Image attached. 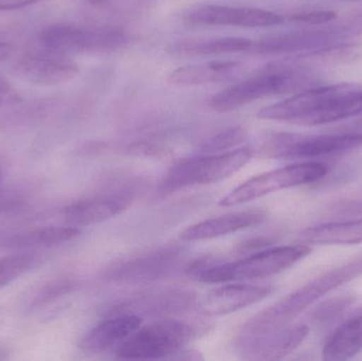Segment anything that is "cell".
I'll use <instances>...</instances> for the list:
<instances>
[{
	"label": "cell",
	"instance_id": "1",
	"mask_svg": "<svg viewBox=\"0 0 362 361\" xmlns=\"http://www.w3.org/2000/svg\"><path fill=\"white\" fill-rule=\"evenodd\" d=\"M361 275L362 256L322 273L276 304L250 318L240 329L238 339L249 338L291 324L295 318L325 295Z\"/></svg>",
	"mask_w": 362,
	"mask_h": 361
},
{
	"label": "cell",
	"instance_id": "2",
	"mask_svg": "<svg viewBox=\"0 0 362 361\" xmlns=\"http://www.w3.org/2000/svg\"><path fill=\"white\" fill-rule=\"evenodd\" d=\"M310 252L312 249L308 245L300 244L268 248L234 262L204 258L194 263L189 273L198 281L210 284L261 279L286 271L310 256Z\"/></svg>",
	"mask_w": 362,
	"mask_h": 361
},
{
	"label": "cell",
	"instance_id": "3",
	"mask_svg": "<svg viewBox=\"0 0 362 361\" xmlns=\"http://www.w3.org/2000/svg\"><path fill=\"white\" fill-rule=\"evenodd\" d=\"M129 40V35L120 28L54 23L36 34L29 50L69 57L115 52L124 48Z\"/></svg>",
	"mask_w": 362,
	"mask_h": 361
},
{
	"label": "cell",
	"instance_id": "4",
	"mask_svg": "<svg viewBox=\"0 0 362 361\" xmlns=\"http://www.w3.org/2000/svg\"><path fill=\"white\" fill-rule=\"evenodd\" d=\"M362 146V122L327 134L301 135L274 133L264 141L262 150L269 158L308 160L352 152Z\"/></svg>",
	"mask_w": 362,
	"mask_h": 361
},
{
	"label": "cell",
	"instance_id": "5",
	"mask_svg": "<svg viewBox=\"0 0 362 361\" xmlns=\"http://www.w3.org/2000/svg\"><path fill=\"white\" fill-rule=\"evenodd\" d=\"M310 80L302 68H272L219 91L209 100V106L217 112H233L257 100L297 90Z\"/></svg>",
	"mask_w": 362,
	"mask_h": 361
},
{
	"label": "cell",
	"instance_id": "6",
	"mask_svg": "<svg viewBox=\"0 0 362 361\" xmlns=\"http://www.w3.org/2000/svg\"><path fill=\"white\" fill-rule=\"evenodd\" d=\"M199 334V326L178 319H161L140 326L117 348L120 360H165L182 351Z\"/></svg>",
	"mask_w": 362,
	"mask_h": 361
},
{
	"label": "cell",
	"instance_id": "7",
	"mask_svg": "<svg viewBox=\"0 0 362 361\" xmlns=\"http://www.w3.org/2000/svg\"><path fill=\"white\" fill-rule=\"evenodd\" d=\"M252 156V148H240L182 159L168 172L161 182V189L165 192H173L189 187L221 182L238 173Z\"/></svg>",
	"mask_w": 362,
	"mask_h": 361
},
{
	"label": "cell",
	"instance_id": "8",
	"mask_svg": "<svg viewBox=\"0 0 362 361\" xmlns=\"http://www.w3.org/2000/svg\"><path fill=\"white\" fill-rule=\"evenodd\" d=\"M327 173L329 167L319 161H305L281 167L255 176L236 187L219 201V205L223 207L242 205L284 189L314 184L325 177Z\"/></svg>",
	"mask_w": 362,
	"mask_h": 361
},
{
	"label": "cell",
	"instance_id": "9",
	"mask_svg": "<svg viewBox=\"0 0 362 361\" xmlns=\"http://www.w3.org/2000/svg\"><path fill=\"white\" fill-rule=\"evenodd\" d=\"M357 86L358 85L342 83L312 87L261 108L257 112V118L308 126L312 119L322 112L332 100Z\"/></svg>",
	"mask_w": 362,
	"mask_h": 361
},
{
	"label": "cell",
	"instance_id": "10",
	"mask_svg": "<svg viewBox=\"0 0 362 361\" xmlns=\"http://www.w3.org/2000/svg\"><path fill=\"white\" fill-rule=\"evenodd\" d=\"M346 29L327 27L297 30L252 40L248 53L255 55H282L314 53L337 46L346 37Z\"/></svg>",
	"mask_w": 362,
	"mask_h": 361
},
{
	"label": "cell",
	"instance_id": "11",
	"mask_svg": "<svg viewBox=\"0 0 362 361\" xmlns=\"http://www.w3.org/2000/svg\"><path fill=\"white\" fill-rule=\"evenodd\" d=\"M185 19L191 25L242 28L272 27L284 23L282 15L272 11L221 4L196 6L185 14Z\"/></svg>",
	"mask_w": 362,
	"mask_h": 361
},
{
	"label": "cell",
	"instance_id": "12",
	"mask_svg": "<svg viewBox=\"0 0 362 361\" xmlns=\"http://www.w3.org/2000/svg\"><path fill=\"white\" fill-rule=\"evenodd\" d=\"M310 333L306 324H287L283 328L238 339V352L250 360H278L286 357L301 345Z\"/></svg>",
	"mask_w": 362,
	"mask_h": 361
},
{
	"label": "cell",
	"instance_id": "13",
	"mask_svg": "<svg viewBox=\"0 0 362 361\" xmlns=\"http://www.w3.org/2000/svg\"><path fill=\"white\" fill-rule=\"evenodd\" d=\"M16 76L36 85L65 84L80 73V68L70 57L28 51L14 66Z\"/></svg>",
	"mask_w": 362,
	"mask_h": 361
},
{
	"label": "cell",
	"instance_id": "14",
	"mask_svg": "<svg viewBox=\"0 0 362 361\" xmlns=\"http://www.w3.org/2000/svg\"><path fill=\"white\" fill-rule=\"evenodd\" d=\"M181 250L165 248L129 261L112 271V278L123 283H148L169 275L180 263Z\"/></svg>",
	"mask_w": 362,
	"mask_h": 361
},
{
	"label": "cell",
	"instance_id": "15",
	"mask_svg": "<svg viewBox=\"0 0 362 361\" xmlns=\"http://www.w3.org/2000/svg\"><path fill=\"white\" fill-rule=\"evenodd\" d=\"M272 292V286L227 284L212 290L202 303L206 316H225L246 309Z\"/></svg>",
	"mask_w": 362,
	"mask_h": 361
},
{
	"label": "cell",
	"instance_id": "16",
	"mask_svg": "<svg viewBox=\"0 0 362 361\" xmlns=\"http://www.w3.org/2000/svg\"><path fill=\"white\" fill-rule=\"evenodd\" d=\"M142 320L134 314H115L89 331L80 343L86 353H102L112 348H118L141 326Z\"/></svg>",
	"mask_w": 362,
	"mask_h": 361
},
{
	"label": "cell",
	"instance_id": "17",
	"mask_svg": "<svg viewBox=\"0 0 362 361\" xmlns=\"http://www.w3.org/2000/svg\"><path fill=\"white\" fill-rule=\"evenodd\" d=\"M265 220V212L257 211V210L225 214L217 218H209L189 227L181 233L180 239L187 242L216 239L223 235L257 226Z\"/></svg>",
	"mask_w": 362,
	"mask_h": 361
},
{
	"label": "cell",
	"instance_id": "18",
	"mask_svg": "<svg viewBox=\"0 0 362 361\" xmlns=\"http://www.w3.org/2000/svg\"><path fill=\"white\" fill-rule=\"evenodd\" d=\"M129 203L124 195L98 197L76 201L64 209L63 216L69 226L85 227L101 224L120 214Z\"/></svg>",
	"mask_w": 362,
	"mask_h": 361
},
{
	"label": "cell",
	"instance_id": "19",
	"mask_svg": "<svg viewBox=\"0 0 362 361\" xmlns=\"http://www.w3.org/2000/svg\"><path fill=\"white\" fill-rule=\"evenodd\" d=\"M242 69L243 64L238 61L189 64L173 70L168 76V81L178 86H202L232 80Z\"/></svg>",
	"mask_w": 362,
	"mask_h": 361
},
{
	"label": "cell",
	"instance_id": "20",
	"mask_svg": "<svg viewBox=\"0 0 362 361\" xmlns=\"http://www.w3.org/2000/svg\"><path fill=\"white\" fill-rule=\"evenodd\" d=\"M252 40L238 36L225 37L191 38L172 42L167 50L177 57H206L226 53L248 52Z\"/></svg>",
	"mask_w": 362,
	"mask_h": 361
},
{
	"label": "cell",
	"instance_id": "21",
	"mask_svg": "<svg viewBox=\"0 0 362 361\" xmlns=\"http://www.w3.org/2000/svg\"><path fill=\"white\" fill-rule=\"evenodd\" d=\"M362 351V309L344 322L327 339L323 360H351Z\"/></svg>",
	"mask_w": 362,
	"mask_h": 361
},
{
	"label": "cell",
	"instance_id": "22",
	"mask_svg": "<svg viewBox=\"0 0 362 361\" xmlns=\"http://www.w3.org/2000/svg\"><path fill=\"white\" fill-rule=\"evenodd\" d=\"M300 237L304 243L314 245H357L362 243V218L310 227Z\"/></svg>",
	"mask_w": 362,
	"mask_h": 361
},
{
	"label": "cell",
	"instance_id": "23",
	"mask_svg": "<svg viewBox=\"0 0 362 361\" xmlns=\"http://www.w3.org/2000/svg\"><path fill=\"white\" fill-rule=\"evenodd\" d=\"M196 297L187 290H168L158 294L148 295L134 303L132 309L142 314H174L192 309ZM129 311V312H131Z\"/></svg>",
	"mask_w": 362,
	"mask_h": 361
},
{
	"label": "cell",
	"instance_id": "24",
	"mask_svg": "<svg viewBox=\"0 0 362 361\" xmlns=\"http://www.w3.org/2000/svg\"><path fill=\"white\" fill-rule=\"evenodd\" d=\"M359 114H362V87L358 85L332 100L322 112L312 119L308 126L329 124Z\"/></svg>",
	"mask_w": 362,
	"mask_h": 361
},
{
	"label": "cell",
	"instance_id": "25",
	"mask_svg": "<svg viewBox=\"0 0 362 361\" xmlns=\"http://www.w3.org/2000/svg\"><path fill=\"white\" fill-rule=\"evenodd\" d=\"M80 235V228L69 225L64 227H46L19 235L13 244L17 247H54L68 243Z\"/></svg>",
	"mask_w": 362,
	"mask_h": 361
},
{
	"label": "cell",
	"instance_id": "26",
	"mask_svg": "<svg viewBox=\"0 0 362 361\" xmlns=\"http://www.w3.org/2000/svg\"><path fill=\"white\" fill-rule=\"evenodd\" d=\"M355 302L352 295H341L322 301L310 314L312 321L317 326H327L339 319Z\"/></svg>",
	"mask_w": 362,
	"mask_h": 361
},
{
	"label": "cell",
	"instance_id": "27",
	"mask_svg": "<svg viewBox=\"0 0 362 361\" xmlns=\"http://www.w3.org/2000/svg\"><path fill=\"white\" fill-rule=\"evenodd\" d=\"M246 131L243 127H229L223 129L202 142L199 152L202 154H218L231 150L246 139Z\"/></svg>",
	"mask_w": 362,
	"mask_h": 361
},
{
	"label": "cell",
	"instance_id": "28",
	"mask_svg": "<svg viewBox=\"0 0 362 361\" xmlns=\"http://www.w3.org/2000/svg\"><path fill=\"white\" fill-rule=\"evenodd\" d=\"M33 259L25 254L0 259V290L29 271Z\"/></svg>",
	"mask_w": 362,
	"mask_h": 361
},
{
	"label": "cell",
	"instance_id": "29",
	"mask_svg": "<svg viewBox=\"0 0 362 361\" xmlns=\"http://www.w3.org/2000/svg\"><path fill=\"white\" fill-rule=\"evenodd\" d=\"M337 14L331 10L308 11L291 16V20L312 25H325L336 18Z\"/></svg>",
	"mask_w": 362,
	"mask_h": 361
},
{
	"label": "cell",
	"instance_id": "30",
	"mask_svg": "<svg viewBox=\"0 0 362 361\" xmlns=\"http://www.w3.org/2000/svg\"><path fill=\"white\" fill-rule=\"evenodd\" d=\"M18 100L19 95L16 89L6 78L0 76V107L16 103Z\"/></svg>",
	"mask_w": 362,
	"mask_h": 361
},
{
	"label": "cell",
	"instance_id": "31",
	"mask_svg": "<svg viewBox=\"0 0 362 361\" xmlns=\"http://www.w3.org/2000/svg\"><path fill=\"white\" fill-rule=\"evenodd\" d=\"M40 1L44 0H0V11L21 10Z\"/></svg>",
	"mask_w": 362,
	"mask_h": 361
},
{
	"label": "cell",
	"instance_id": "32",
	"mask_svg": "<svg viewBox=\"0 0 362 361\" xmlns=\"http://www.w3.org/2000/svg\"><path fill=\"white\" fill-rule=\"evenodd\" d=\"M13 52V47L8 42H0V63L8 59Z\"/></svg>",
	"mask_w": 362,
	"mask_h": 361
},
{
	"label": "cell",
	"instance_id": "33",
	"mask_svg": "<svg viewBox=\"0 0 362 361\" xmlns=\"http://www.w3.org/2000/svg\"><path fill=\"white\" fill-rule=\"evenodd\" d=\"M8 351L4 345H0V360H8Z\"/></svg>",
	"mask_w": 362,
	"mask_h": 361
},
{
	"label": "cell",
	"instance_id": "34",
	"mask_svg": "<svg viewBox=\"0 0 362 361\" xmlns=\"http://www.w3.org/2000/svg\"><path fill=\"white\" fill-rule=\"evenodd\" d=\"M2 176H4V173H2V167L1 165H0V184H1L2 182Z\"/></svg>",
	"mask_w": 362,
	"mask_h": 361
}]
</instances>
